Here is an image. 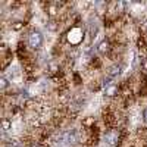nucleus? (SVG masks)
Listing matches in <instances>:
<instances>
[{"instance_id":"nucleus-3","label":"nucleus","mask_w":147,"mask_h":147,"mask_svg":"<svg viewBox=\"0 0 147 147\" xmlns=\"http://www.w3.org/2000/svg\"><path fill=\"white\" fill-rule=\"evenodd\" d=\"M105 141L109 144V146H115L118 143V132L115 131H110L106 134V137H105Z\"/></svg>"},{"instance_id":"nucleus-11","label":"nucleus","mask_w":147,"mask_h":147,"mask_svg":"<svg viewBox=\"0 0 147 147\" xmlns=\"http://www.w3.org/2000/svg\"><path fill=\"white\" fill-rule=\"evenodd\" d=\"M125 6H127L125 3H122V2H121V3H118V5H116V9H118V10H121V9H124Z\"/></svg>"},{"instance_id":"nucleus-14","label":"nucleus","mask_w":147,"mask_h":147,"mask_svg":"<svg viewBox=\"0 0 147 147\" xmlns=\"http://www.w3.org/2000/svg\"><path fill=\"white\" fill-rule=\"evenodd\" d=\"M146 30H147V22H146Z\"/></svg>"},{"instance_id":"nucleus-10","label":"nucleus","mask_w":147,"mask_h":147,"mask_svg":"<svg viewBox=\"0 0 147 147\" xmlns=\"http://www.w3.org/2000/svg\"><path fill=\"white\" fill-rule=\"evenodd\" d=\"M21 28H22V22H15V24H13V30L18 31V30H21Z\"/></svg>"},{"instance_id":"nucleus-5","label":"nucleus","mask_w":147,"mask_h":147,"mask_svg":"<svg viewBox=\"0 0 147 147\" xmlns=\"http://www.w3.org/2000/svg\"><path fill=\"white\" fill-rule=\"evenodd\" d=\"M116 93H118V87L115 84H110L107 87H105V94L107 97H113V96H116Z\"/></svg>"},{"instance_id":"nucleus-4","label":"nucleus","mask_w":147,"mask_h":147,"mask_svg":"<svg viewBox=\"0 0 147 147\" xmlns=\"http://www.w3.org/2000/svg\"><path fill=\"white\" fill-rule=\"evenodd\" d=\"M121 72H122V66L121 65H113V66H110L109 68V78H115L118 75H121Z\"/></svg>"},{"instance_id":"nucleus-6","label":"nucleus","mask_w":147,"mask_h":147,"mask_svg":"<svg viewBox=\"0 0 147 147\" xmlns=\"http://www.w3.org/2000/svg\"><path fill=\"white\" fill-rule=\"evenodd\" d=\"M107 50H109V43L106 40H103V41H100L99 44H97V52H99V53L105 55Z\"/></svg>"},{"instance_id":"nucleus-9","label":"nucleus","mask_w":147,"mask_h":147,"mask_svg":"<svg viewBox=\"0 0 147 147\" xmlns=\"http://www.w3.org/2000/svg\"><path fill=\"white\" fill-rule=\"evenodd\" d=\"M46 27L50 30V31H56V28H57V25H56V22H55V21H49V22L46 24Z\"/></svg>"},{"instance_id":"nucleus-2","label":"nucleus","mask_w":147,"mask_h":147,"mask_svg":"<svg viewBox=\"0 0 147 147\" xmlns=\"http://www.w3.org/2000/svg\"><path fill=\"white\" fill-rule=\"evenodd\" d=\"M43 41H44V38H43V34L40 31L34 30L28 34V46L31 49H40L43 46Z\"/></svg>"},{"instance_id":"nucleus-1","label":"nucleus","mask_w":147,"mask_h":147,"mask_svg":"<svg viewBox=\"0 0 147 147\" xmlns=\"http://www.w3.org/2000/svg\"><path fill=\"white\" fill-rule=\"evenodd\" d=\"M57 143H59L60 146H66V147L75 144V143H77V134H75V131L62 132V134L57 137Z\"/></svg>"},{"instance_id":"nucleus-12","label":"nucleus","mask_w":147,"mask_h":147,"mask_svg":"<svg viewBox=\"0 0 147 147\" xmlns=\"http://www.w3.org/2000/svg\"><path fill=\"white\" fill-rule=\"evenodd\" d=\"M143 118H144V121L147 122V109L144 110V113H143Z\"/></svg>"},{"instance_id":"nucleus-13","label":"nucleus","mask_w":147,"mask_h":147,"mask_svg":"<svg viewBox=\"0 0 147 147\" xmlns=\"http://www.w3.org/2000/svg\"><path fill=\"white\" fill-rule=\"evenodd\" d=\"M9 147H19V146H9Z\"/></svg>"},{"instance_id":"nucleus-7","label":"nucleus","mask_w":147,"mask_h":147,"mask_svg":"<svg viewBox=\"0 0 147 147\" xmlns=\"http://www.w3.org/2000/svg\"><path fill=\"white\" fill-rule=\"evenodd\" d=\"M7 87H9V80L6 77H2V78H0V88L6 90Z\"/></svg>"},{"instance_id":"nucleus-8","label":"nucleus","mask_w":147,"mask_h":147,"mask_svg":"<svg viewBox=\"0 0 147 147\" xmlns=\"http://www.w3.org/2000/svg\"><path fill=\"white\" fill-rule=\"evenodd\" d=\"M12 128V124H10V121H7V119H3L2 121V129L6 132V131H9Z\"/></svg>"}]
</instances>
